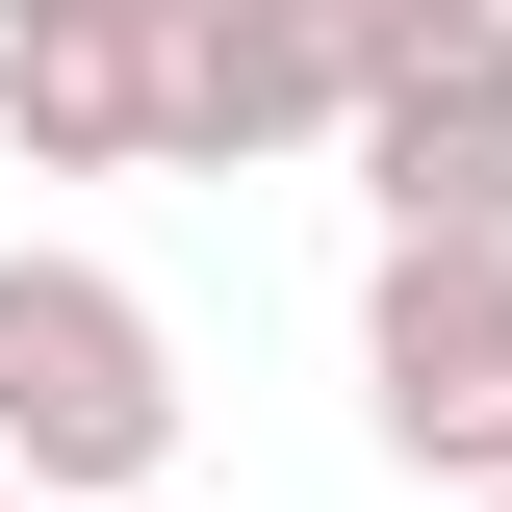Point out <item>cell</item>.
<instances>
[{
  "label": "cell",
  "mask_w": 512,
  "mask_h": 512,
  "mask_svg": "<svg viewBox=\"0 0 512 512\" xmlns=\"http://www.w3.org/2000/svg\"><path fill=\"white\" fill-rule=\"evenodd\" d=\"M0 461L26 487H154L180 461V333L103 256H0Z\"/></svg>",
  "instance_id": "obj_1"
},
{
  "label": "cell",
  "mask_w": 512,
  "mask_h": 512,
  "mask_svg": "<svg viewBox=\"0 0 512 512\" xmlns=\"http://www.w3.org/2000/svg\"><path fill=\"white\" fill-rule=\"evenodd\" d=\"M359 410L410 487H512V231H384L359 282Z\"/></svg>",
  "instance_id": "obj_2"
},
{
  "label": "cell",
  "mask_w": 512,
  "mask_h": 512,
  "mask_svg": "<svg viewBox=\"0 0 512 512\" xmlns=\"http://www.w3.org/2000/svg\"><path fill=\"white\" fill-rule=\"evenodd\" d=\"M359 180H384V231H512V0H384Z\"/></svg>",
  "instance_id": "obj_3"
},
{
  "label": "cell",
  "mask_w": 512,
  "mask_h": 512,
  "mask_svg": "<svg viewBox=\"0 0 512 512\" xmlns=\"http://www.w3.org/2000/svg\"><path fill=\"white\" fill-rule=\"evenodd\" d=\"M180 26L205 0H0V128H26V180L180 154Z\"/></svg>",
  "instance_id": "obj_4"
},
{
  "label": "cell",
  "mask_w": 512,
  "mask_h": 512,
  "mask_svg": "<svg viewBox=\"0 0 512 512\" xmlns=\"http://www.w3.org/2000/svg\"><path fill=\"white\" fill-rule=\"evenodd\" d=\"M359 77H384V0H205V26H180V154H205V180L359 154Z\"/></svg>",
  "instance_id": "obj_5"
},
{
  "label": "cell",
  "mask_w": 512,
  "mask_h": 512,
  "mask_svg": "<svg viewBox=\"0 0 512 512\" xmlns=\"http://www.w3.org/2000/svg\"><path fill=\"white\" fill-rule=\"evenodd\" d=\"M436 512H512V487H436Z\"/></svg>",
  "instance_id": "obj_6"
},
{
  "label": "cell",
  "mask_w": 512,
  "mask_h": 512,
  "mask_svg": "<svg viewBox=\"0 0 512 512\" xmlns=\"http://www.w3.org/2000/svg\"><path fill=\"white\" fill-rule=\"evenodd\" d=\"M0 512H26V461H0Z\"/></svg>",
  "instance_id": "obj_7"
}]
</instances>
